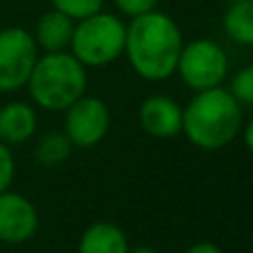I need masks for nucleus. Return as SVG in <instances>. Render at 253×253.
I'll list each match as a JSON object with an SVG mask.
<instances>
[{
    "label": "nucleus",
    "instance_id": "obj_1",
    "mask_svg": "<svg viewBox=\"0 0 253 253\" xmlns=\"http://www.w3.org/2000/svg\"><path fill=\"white\" fill-rule=\"evenodd\" d=\"M182 44L178 22L158 9L131 18L126 25L125 56L131 69L149 83H160L175 74Z\"/></svg>",
    "mask_w": 253,
    "mask_h": 253
},
{
    "label": "nucleus",
    "instance_id": "obj_2",
    "mask_svg": "<svg viewBox=\"0 0 253 253\" xmlns=\"http://www.w3.org/2000/svg\"><path fill=\"white\" fill-rule=\"evenodd\" d=\"M240 102L224 87L196 91L182 107V133L198 149L215 151L238 138L242 126Z\"/></svg>",
    "mask_w": 253,
    "mask_h": 253
},
{
    "label": "nucleus",
    "instance_id": "obj_3",
    "mask_svg": "<svg viewBox=\"0 0 253 253\" xmlns=\"http://www.w3.org/2000/svg\"><path fill=\"white\" fill-rule=\"evenodd\" d=\"M87 67L71 51H51L38 56L27 91L36 107L44 111H65L87 93Z\"/></svg>",
    "mask_w": 253,
    "mask_h": 253
},
{
    "label": "nucleus",
    "instance_id": "obj_4",
    "mask_svg": "<svg viewBox=\"0 0 253 253\" xmlns=\"http://www.w3.org/2000/svg\"><path fill=\"white\" fill-rule=\"evenodd\" d=\"M126 25L116 13L98 11L76 20L69 51L84 67H107L125 56Z\"/></svg>",
    "mask_w": 253,
    "mask_h": 253
},
{
    "label": "nucleus",
    "instance_id": "obj_5",
    "mask_svg": "<svg viewBox=\"0 0 253 253\" xmlns=\"http://www.w3.org/2000/svg\"><path fill=\"white\" fill-rule=\"evenodd\" d=\"M175 74L180 76L187 89L205 91V89L222 87L229 76V56L222 44L209 38H196L182 44Z\"/></svg>",
    "mask_w": 253,
    "mask_h": 253
},
{
    "label": "nucleus",
    "instance_id": "obj_6",
    "mask_svg": "<svg viewBox=\"0 0 253 253\" xmlns=\"http://www.w3.org/2000/svg\"><path fill=\"white\" fill-rule=\"evenodd\" d=\"M34 34L22 27L0 31V93H13L27 84L40 56Z\"/></svg>",
    "mask_w": 253,
    "mask_h": 253
},
{
    "label": "nucleus",
    "instance_id": "obj_7",
    "mask_svg": "<svg viewBox=\"0 0 253 253\" xmlns=\"http://www.w3.org/2000/svg\"><path fill=\"white\" fill-rule=\"evenodd\" d=\"M65 133L74 147L89 149L107 138L111 126V111L98 96H80L65 111Z\"/></svg>",
    "mask_w": 253,
    "mask_h": 253
},
{
    "label": "nucleus",
    "instance_id": "obj_8",
    "mask_svg": "<svg viewBox=\"0 0 253 253\" xmlns=\"http://www.w3.org/2000/svg\"><path fill=\"white\" fill-rule=\"evenodd\" d=\"M40 215L36 205L18 191L0 193V242L25 245L38 233Z\"/></svg>",
    "mask_w": 253,
    "mask_h": 253
},
{
    "label": "nucleus",
    "instance_id": "obj_9",
    "mask_svg": "<svg viewBox=\"0 0 253 253\" xmlns=\"http://www.w3.org/2000/svg\"><path fill=\"white\" fill-rule=\"evenodd\" d=\"M138 120L144 133L158 140H171L182 133V107L165 93L144 98L138 109Z\"/></svg>",
    "mask_w": 253,
    "mask_h": 253
},
{
    "label": "nucleus",
    "instance_id": "obj_10",
    "mask_svg": "<svg viewBox=\"0 0 253 253\" xmlns=\"http://www.w3.org/2000/svg\"><path fill=\"white\" fill-rule=\"evenodd\" d=\"M38 131V114L34 105L22 100H11L0 107V142L16 147L25 144Z\"/></svg>",
    "mask_w": 253,
    "mask_h": 253
},
{
    "label": "nucleus",
    "instance_id": "obj_11",
    "mask_svg": "<svg viewBox=\"0 0 253 253\" xmlns=\"http://www.w3.org/2000/svg\"><path fill=\"white\" fill-rule=\"evenodd\" d=\"M74 25L76 20H71L69 16H65L58 9L42 13L36 25L34 40L38 44V49H42L44 53L51 51H69V42L74 36Z\"/></svg>",
    "mask_w": 253,
    "mask_h": 253
},
{
    "label": "nucleus",
    "instance_id": "obj_12",
    "mask_svg": "<svg viewBox=\"0 0 253 253\" xmlns=\"http://www.w3.org/2000/svg\"><path fill=\"white\" fill-rule=\"evenodd\" d=\"M129 249L126 233L107 220L89 224L78 240V253H129Z\"/></svg>",
    "mask_w": 253,
    "mask_h": 253
},
{
    "label": "nucleus",
    "instance_id": "obj_13",
    "mask_svg": "<svg viewBox=\"0 0 253 253\" xmlns=\"http://www.w3.org/2000/svg\"><path fill=\"white\" fill-rule=\"evenodd\" d=\"M222 27L233 42L253 47V0L229 2L222 16Z\"/></svg>",
    "mask_w": 253,
    "mask_h": 253
},
{
    "label": "nucleus",
    "instance_id": "obj_14",
    "mask_svg": "<svg viewBox=\"0 0 253 253\" xmlns=\"http://www.w3.org/2000/svg\"><path fill=\"white\" fill-rule=\"evenodd\" d=\"M74 144L67 138L65 131H47L38 138L34 147V158L42 167H58L65 160H69Z\"/></svg>",
    "mask_w": 253,
    "mask_h": 253
},
{
    "label": "nucleus",
    "instance_id": "obj_15",
    "mask_svg": "<svg viewBox=\"0 0 253 253\" xmlns=\"http://www.w3.org/2000/svg\"><path fill=\"white\" fill-rule=\"evenodd\" d=\"M51 4L53 9L62 11L71 20H83V18L102 11L105 0H51Z\"/></svg>",
    "mask_w": 253,
    "mask_h": 253
},
{
    "label": "nucleus",
    "instance_id": "obj_16",
    "mask_svg": "<svg viewBox=\"0 0 253 253\" xmlns=\"http://www.w3.org/2000/svg\"><path fill=\"white\" fill-rule=\"evenodd\" d=\"M229 93L236 98L240 105H253V65H247L238 69L231 76Z\"/></svg>",
    "mask_w": 253,
    "mask_h": 253
},
{
    "label": "nucleus",
    "instance_id": "obj_17",
    "mask_svg": "<svg viewBox=\"0 0 253 253\" xmlns=\"http://www.w3.org/2000/svg\"><path fill=\"white\" fill-rule=\"evenodd\" d=\"M16 178V158L9 144L0 142V193L11 189Z\"/></svg>",
    "mask_w": 253,
    "mask_h": 253
},
{
    "label": "nucleus",
    "instance_id": "obj_18",
    "mask_svg": "<svg viewBox=\"0 0 253 253\" xmlns=\"http://www.w3.org/2000/svg\"><path fill=\"white\" fill-rule=\"evenodd\" d=\"M114 2H116V9H118L123 16L135 18V16H142V13H147V11H153L160 0H114Z\"/></svg>",
    "mask_w": 253,
    "mask_h": 253
},
{
    "label": "nucleus",
    "instance_id": "obj_19",
    "mask_svg": "<svg viewBox=\"0 0 253 253\" xmlns=\"http://www.w3.org/2000/svg\"><path fill=\"white\" fill-rule=\"evenodd\" d=\"M184 253H224L220 249L218 245H213V242H196V245H191Z\"/></svg>",
    "mask_w": 253,
    "mask_h": 253
},
{
    "label": "nucleus",
    "instance_id": "obj_20",
    "mask_svg": "<svg viewBox=\"0 0 253 253\" xmlns=\"http://www.w3.org/2000/svg\"><path fill=\"white\" fill-rule=\"evenodd\" d=\"M242 140H245V147L253 153V120H249V125L242 129Z\"/></svg>",
    "mask_w": 253,
    "mask_h": 253
},
{
    "label": "nucleus",
    "instance_id": "obj_21",
    "mask_svg": "<svg viewBox=\"0 0 253 253\" xmlns=\"http://www.w3.org/2000/svg\"><path fill=\"white\" fill-rule=\"evenodd\" d=\"M129 253H160V251L151 249V247H133V249H129Z\"/></svg>",
    "mask_w": 253,
    "mask_h": 253
},
{
    "label": "nucleus",
    "instance_id": "obj_22",
    "mask_svg": "<svg viewBox=\"0 0 253 253\" xmlns=\"http://www.w3.org/2000/svg\"><path fill=\"white\" fill-rule=\"evenodd\" d=\"M224 2H238V0H224Z\"/></svg>",
    "mask_w": 253,
    "mask_h": 253
},
{
    "label": "nucleus",
    "instance_id": "obj_23",
    "mask_svg": "<svg viewBox=\"0 0 253 253\" xmlns=\"http://www.w3.org/2000/svg\"><path fill=\"white\" fill-rule=\"evenodd\" d=\"M191 2H196V0H191Z\"/></svg>",
    "mask_w": 253,
    "mask_h": 253
}]
</instances>
